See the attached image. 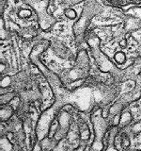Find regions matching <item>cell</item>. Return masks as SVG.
Here are the masks:
<instances>
[{
    "mask_svg": "<svg viewBox=\"0 0 141 151\" xmlns=\"http://www.w3.org/2000/svg\"><path fill=\"white\" fill-rule=\"evenodd\" d=\"M100 9H101L100 6L95 1H89L85 6V8L83 9L81 17H80L79 20L73 26V32L77 39L83 38L84 33L86 31L87 27H88L89 23H90L91 18L96 13H98Z\"/></svg>",
    "mask_w": 141,
    "mask_h": 151,
    "instance_id": "6da1fadb",
    "label": "cell"
},
{
    "mask_svg": "<svg viewBox=\"0 0 141 151\" xmlns=\"http://www.w3.org/2000/svg\"><path fill=\"white\" fill-rule=\"evenodd\" d=\"M29 4L37 12L40 18V25L43 29H47L55 24V18L47 12L49 0H29Z\"/></svg>",
    "mask_w": 141,
    "mask_h": 151,
    "instance_id": "7a4b0ae2",
    "label": "cell"
},
{
    "mask_svg": "<svg viewBox=\"0 0 141 151\" xmlns=\"http://www.w3.org/2000/svg\"><path fill=\"white\" fill-rule=\"evenodd\" d=\"M105 3L116 7H125L129 5L141 6V0H103Z\"/></svg>",
    "mask_w": 141,
    "mask_h": 151,
    "instance_id": "3957f363",
    "label": "cell"
},
{
    "mask_svg": "<svg viewBox=\"0 0 141 151\" xmlns=\"http://www.w3.org/2000/svg\"><path fill=\"white\" fill-rule=\"evenodd\" d=\"M140 26H141V22L139 20H137V19H135V18H130L128 19V21L126 22L125 27H126V29L134 30V29H136V28H138Z\"/></svg>",
    "mask_w": 141,
    "mask_h": 151,
    "instance_id": "277c9868",
    "label": "cell"
},
{
    "mask_svg": "<svg viewBox=\"0 0 141 151\" xmlns=\"http://www.w3.org/2000/svg\"><path fill=\"white\" fill-rule=\"evenodd\" d=\"M12 107H9V106H5L3 105L2 109H1V119L3 122L7 121L9 117L12 115Z\"/></svg>",
    "mask_w": 141,
    "mask_h": 151,
    "instance_id": "5b68a950",
    "label": "cell"
},
{
    "mask_svg": "<svg viewBox=\"0 0 141 151\" xmlns=\"http://www.w3.org/2000/svg\"><path fill=\"white\" fill-rule=\"evenodd\" d=\"M133 117H132V114L130 111H125L122 114H120V125L121 127H125L127 125H129Z\"/></svg>",
    "mask_w": 141,
    "mask_h": 151,
    "instance_id": "8992f818",
    "label": "cell"
},
{
    "mask_svg": "<svg viewBox=\"0 0 141 151\" xmlns=\"http://www.w3.org/2000/svg\"><path fill=\"white\" fill-rule=\"evenodd\" d=\"M115 60L117 63L119 64H123L125 61H126V56L123 52H117L115 54Z\"/></svg>",
    "mask_w": 141,
    "mask_h": 151,
    "instance_id": "52a82bcc",
    "label": "cell"
},
{
    "mask_svg": "<svg viewBox=\"0 0 141 151\" xmlns=\"http://www.w3.org/2000/svg\"><path fill=\"white\" fill-rule=\"evenodd\" d=\"M32 14V12L28 9H20L18 12V16L20 18H29Z\"/></svg>",
    "mask_w": 141,
    "mask_h": 151,
    "instance_id": "ba28073f",
    "label": "cell"
},
{
    "mask_svg": "<svg viewBox=\"0 0 141 151\" xmlns=\"http://www.w3.org/2000/svg\"><path fill=\"white\" fill-rule=\"evenodd\" d=\"M64 13H65V15L67 16L68 18H70V19H75L77 17L76 12H75L74 9H66Z\"/></svg>",
    "mask_w": 141,
    "mask_h": 151,
    "instance_id": "9c48e42d",
    "label": "cell"
},
{
    "mask_svg": "<svg viewBox=\"0 0 141 151\" xmlns=\"http://www.w3.org/2000/svg\"><path fill=\"white\" fill-rule=\"evenodd\" d=\"M120 143H121V145H122V147H123V148H128L129 146H130V139H129V137L127 136L126 134H122Z\"/></svg>",
    "mask_w": 141,
    "mask_h": 151,
    "instance_id": "30bf717a",
    "label": "cell"
},
{
    "mask_svg": "<svg viewBox=\"0 0 141 151\" xmlns=\"http://www.w3.org/2000/svg\"><path fill=\"white\" fill-rule=\"evenodd\" d=\"M1 148L3 151H11V148H12V146L11 145L9 144V139H3L2 140V145H1Z\"/></svg>",
    "mask_w": 141,
    "mask_h": 151,
    "instance_id": "8fae6325",
    "label": "cell"
},
{
    "mask_svg": "<svg viewBox=\"0 0 141 151\" xmlns=\"http://www.w3.org/2000/svg\"><path fill=\"white\" fill-rule=\"evenodd\" d=\"M11 79L9 77H5L3 78V79L1 80V87L2 88H6L8 86H9V84H11Z\"/></svg>",
    "mask_w": 141,
    "mask_h": 151,
    "instance_id": "7c38bea8",
    "label": "cell"
},
{
    "mask_svg": "<svg viewBox=\"0 0 141 151\" xmlns=\"http://www.w3.org/2000/svg\"><path fill=\"white\" fill-rule=\"evenodd\" d=\"M132 131H133L134 133H139V132H141V122L135 124L133 127H132Z\"/></svg>",
    "mask_w": 141,
    "mask_h": 151,
    "instance_id": "4fadbf2b",
    "label": "cell"
},
{
    "mask_svg": "<svg viewBox=\"0 0 141 151\" xmlns=\"http://www.w3.org/2000/svg\"><path fill=\"white\" fill-rule=\"evenodd\" d=\"M120 123V113H118V114H115L114 118H113V126H119Z\"/></svg>",
    "mask_w": 141,
    "mask_h": 151,
    "instance_id": "5bb4252c",
    "label": "cell"
},
{
    "mask_svg": "<svg viewBox=\"0 0 141 151\" xmlns=\"http://www.w3.org/2000/svg\"><path fill=\"white\" fill-rule=\"evenodd\" d=\"M33 151H41V145H40L39 144L35 145L34 148H33Z\"/></svg>",
    "mask_w": 141,
    "mask_h": 151,
    "instance_id": "9a60e30c",
    "label": "cell"
},
{
    "mask_svg": "<svg viewBox=\"0 0 141 151\" xmlns=\"http://www.w3.org/2000/svg\"><path fill=\"white\" fill-rule=\"evenodd\" d=\"M120 45L121 47H123V48H124V47H126V45H127V42H126V40H125V39L122 40V41L120 42Z\"/></svg>",
    "mask_w": 141,
    "mask_h": 151,
    "instance_id": "2e32d148",
    "label": "cell"
},
{
    "mask_svg": "<svg viewBox=\"0 0 141 151\" xmlns=\"http://www.w3.org/2000/svg\"><path fill=\"white\" fill-rule=\"evenodd\" d=\"M108 113H110L109 111H103V113H102V116H103V118H106V117L108 116Z\"/></svg>",
    "mask_w": 141,
    "mask_h": 151,
    "instance_id": "e0dca14e",
    "label": "cell"
},
{
    "mask_svg": "<svg viewBox=\"0 0 141 151\" xmlns=\"http://www.w3.org/2000/svg\"><path fill=\"white\" fill-rule=\"evenodd\" d=\"M84 149H85V145H80L76 149H74L73 151H84Z\"/></svg>",
    "mask_w": 141,
    "mask_h": 151,
    "instance_id": "ac0fdd59",
    "label": "cell"
},
{
    "mask_svg": "<svg viewBox=\"0 0 141 151\" xmlns=\"http://www.w3.org/2000/svg\"><path fill=\"white\" fill-rule=\"evenodd\" d=\"M0 68H1V72L3 73L5 71V64L4 63H1V66H0Z\"/></svg>",
    "mask_w": 141,
    "mask_h": 151,
    "instance_id": "d6986e66",
    "label": "cell"
}]
</instances>
